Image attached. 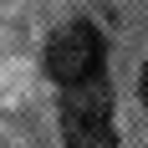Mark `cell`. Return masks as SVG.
<instances>
[{"instance_id": "cell-1", "label": "cell", "mask_w": 148, "mask_h": 148, "mask_svg": "<svg viewBox=\"0 0 148 148\" xmlns=\"http://www.w3.org/2000/svg\"><path fill=\"white\" fill-rule=\"evenodd\" d=\"M61 138H66V148H107L112 143V92H107V77L61 87Z\"/></svg>"}, {"instance_id": "cell-2", "label": "cell", "mask_w": 148, "mask_h": 148, "mask_svg": "<svg viewBox=\"0 0 148 148\" xmlns=\"http://www.w3.org/2000/svg\"><path fill=\"white\" fill-rule=\"evenodd\" d=\"M102 61H107V46L97 36V26H87V21H66L46 41V77L56 87H77V82L102 77Z\"/></svg>"}, {"instance_id": "cell-3", "label": "cell", "mask_w": 148, "mask_h": 148, "mask_svg": "<svg viewBox=\"0 0 148 148\" xmlns=\"http://www.w3.org/2000/svg\"><path fill=\"white\" fill-rule=\"evenodd\" d=\"M138 92H143V102H148V61H143V72H138Z\"/></svg>"}]
</instances>
